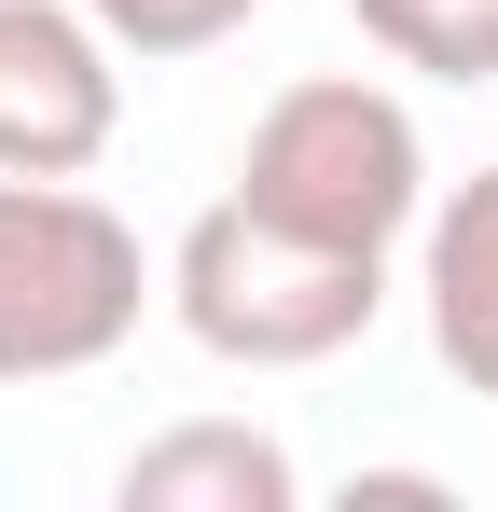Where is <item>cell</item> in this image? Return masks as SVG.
<instances>
[{"label": "cell", "mask_w": 498, "mask_h": 512, "mask_svg": "<svg viewBox=\"0 0 498 512\" xmlns=\"http://www.w3.org/2000/svg\"><path fill=\"white\" fill-rule=\"evenodd\" d=\"M236 194L263 222H291V236H332V250H402L429 222V139H415V111L388 84L305 70V84L263 97V125L236 153Z\"/></svg>", "instance_id": "cell-2"}, {"label": "cell", "mask_w": 498, "mask_h": 512, "mask_svg": "<svg viewBox=\"0 0 498 512\" xmlns=\"http://www.w3.org/2000/svg\"><path fill=\"white\" fill-rule=\"evenodd\" d=\"M415 305H429V360L471 402H498V167L429 194V222H415Z\"/></svg>", "instance_id": "cell-5"}, {"label": "cell", "mask_w": 498, "mask_h": 512, "mask_svg": "<svg viewBox=\"0 0 498 512\" xmlns=\"http://www.w3.org/2000/svg\"><path fill=\"white\" fill-rule=\"evenodd\" d=\"M111 499L125 512H291L305 471H291L277 429H249V416H180L111 471Z\"/></svg>", "instance_id": "cell-6"}, {"label": "cell", "mask_w": 498, "mask_h": 512, "mask_svg": "<svg viewBox=\"0 0 498 512\" xmlns=\"http://www.w3.org/2000/svg\"><path fill=\"white\" fill-rule=\"evenodd\" d=\"M139 305H153V263H139V222L111 194L0 167V388L97 374L139 333Z\"/></svg>", "instance_id": "cell-3"}, {"label": "cell", "mask_w": 498, "mask_h": 512, "mask_svg": "<svg viewBox=\"0 0 498 512\" xmlns=\"http://www.w3.org/2000/svg\"><path fill=\"white\" fill-rule=\"evenodd\" d=\"M374 56H402L429 84H498V0H346Z\"/></svg>", "instance_id": "cell-7"}, {"label": "cell", "mask_w": 498, "mask_h": 512, "mask_svg": "<svg viewBox=\"0 0 498 512\" xmlns=\"http://www.w3.org/2000/svg\"><path fill=\"white\" fill-rule=\"evenodd\" d=\"M166 319L236 374H319L388 319V250H332V236H291L249 194H222L166 250Z\"/></svg>", "instance_id": "cell-1"}, {"label": "cell", "mask_w": 498, "mask_h": 512, "mask_svg": "<svg viewBox=\"0 0 498 512\" xmlns=\"http://www.w3.org/2000/svg\"><path fill=\"white\" fill-rule=\"evenodd\" d=\"M125 56H208V42H236L263 0H83Z\"/></svg>", "instance_id": "cell-8"}, {"label": "cell", "mask_w": 498, "mask_h": 512, "mask_svg": "<svg viewBox=\"0 0 498 512\" xmlns=\"http://www.w3.org/2000/svg\"><path fill=\"white\" fill-rule=\"evenodd\" d=\"M125 139V42L83 0H0V167L83 180Z\"/></svg>", "instance_id": "cell-4"}]
</instances>
